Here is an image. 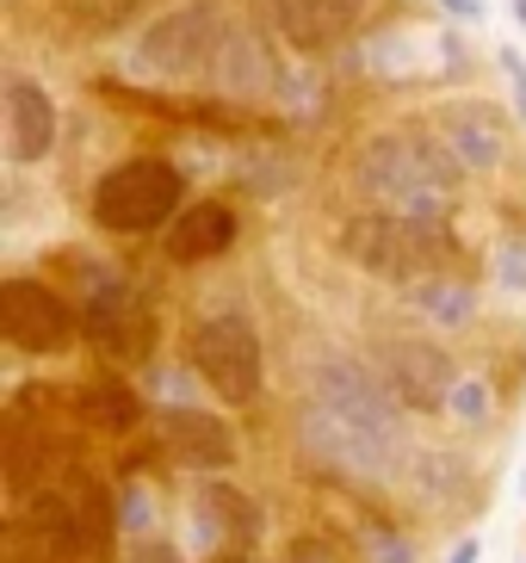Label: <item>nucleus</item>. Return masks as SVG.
Segmentation results:
<instances>
[{
  "label": "nucleus",
  "instance_id": "23",
  "mask_svg": "<svg viewBox=\"0 0 526 563\" xmlns=\"http://www.w3.org/2000/svg\"><path fill=\"white\" fill-rule=\"evenodd\" d=\"M502 273H508V285H514V291L526 285V261H520V254H502Z\"/></svg>",
  "mask_w": 526,
  "mask_h": 563
},
{
  "label": "nucleus",
  "instance_id": "26",
  "mask_svg": "<svg viewBox=\"0 0 526 563\" xmlns=\"http://www.w3.org/2000/svg\"><path fill=\"white\" fill-rule=\"evenodd\" d=\"M211 563H254L248 551H230V558H211Z\"/></svg>",
  "mask_w": 526,
  "mask_h": 563
},
{
  "label": "nucleus",
  "instance_id": "16",
  "mask_svg": "<svg viewBox=\"0 0 526 563\" xmlns=\"http://www.w3.org/2000/svg\"><path fill=\"white\" fill-rule=\"evenodd\" d=\"M211 81L223 87V93H266L280 75H273V56L261 51V37H254V32H230V44H223V56H217Z\"/></svg>",
  "mask_w": 526,
  "mask_h": 563
},
{
  "label": "nucleus",
  "instance_id": "18",
  "mask_svg": "<svg viewBox=\"0 0 526 563\" xmlns=\"http://www.w3.org/2000/svg\"><path fill=\"white\" fill-rule=\"evenodd\" d=\"M415 303H421V316H428V322H440V329H464V322H471V310H478L471 285L446 279V273H434V279L415 285Z\"/></svg>",
  "mask_w": 526,
  "mask_h": 563
},
{
  "label": "nucleus",
  "instance_id": "17",
  "mask_svg": "<svg viewBox=\"0 0 526 563\" xmlns=\"http://www.w3.org/2000/svg\"><path fill=\"white\" fill-rule=\"evenodd\" d=\"M136 415H143V402L131 397V384L118 378H87L81 384V421L99 433H131Z\"/></svg>",
  "mask_w": 526,
  "mask_h": 563
},
{
  "label": "nucleus",
  "instance_id": "7",
  "mask_svg": "<svg viewBox=\"0 0 526 563\" xmlns=\"http://www.w3.org/2000/svg\"><path fill=\"white\" fill-rule=\"evenodd\" d=\"M0 329L19 353H68L75 347V310L37 279L0 285Z\"/></svg>",
  "mask_w": 526,
  "mask_h": 563
},
{
  "label": "nucleus",
  "instance_id": "11",
  "mask_svg": "<svg viewBox=\"0 0 526 563\" xmlns=\"http://www.w3.org/2000/svg\"><path fill=\"white\" fill-rule=\"evenodd\" d=\"M56 150V100L32 75H7V162L32 167Z\"/></svg>",
  "mask_w": 526,
  "mask_h": 563
},
{
  "label": "nucleus",
  "instance_id": "20",
  "mask_svg": "<svg viewBox=\"0 0 526 563\" xmlns=\"http://www.w3.org/2000/svg\"><path fill=\"white\" fill-rule=\"evenodd\" d=\"M502 56V68H508V81H514V106H520V118H526V56L520 51H495Z\"/></svg>",
  "mask_w": 526,
  "mask_h": 563
},
{
  "label": "nucleus",
  "instance_id": "10",
  "mask_svg": "<svg viewBox=\"0 0 526 563\" xmlns=\"http://www.w3.org/2000/svg\"><path fill=\"white\" fill-rule=\"evenodd\" d=\"M434 131H440L446 150L459 155L464 174H483V167H495L508 155V124H502L495 106H483V100H446L440 112H434Z\"/></svg>",
  "mask_w": 526,
  "mask_h": 563
},
{
  "label": "nucleus",
  "instance_id": "5",
  "mask_svg": "<svg viewBox=\"0 0 526 563\" xmlns=\"http://www.w3.org/2000/svg\"><path fill=\"white\" fill-rule=\"evenodd\" d=\"M180 192H186L180 167L162 162V155H136V162L112 167L94 186V223L99 230H118V235L162 230L167 217L180 211Z\"/></svg>",
  "mask_w": 526,
  "mask_h": 563
},
{
  "label": "nucleus",
  "instance_id": "27",
  "mask_svg": "<svg viewBox=\"0 0 526 563\" xmlns=\"http://www.w3.org/2000/svg\"><path fill=\"white\" fill-rule=\"evenodd\" d=\"M514 13H520V25H526V0H514Z\"/></svg>",
  "mask_w": 526,
  "mask_h": 563
},
{
  "label": "nucleus",
  "instance_id": "2",
  "mask_svg": "<svg viewBox=\"0 0 526 563\" xmlns=\"http://www.w3.org/2000/svg\"><path fill=\"white\" fill-rule=\"evenodd\" d=\"M353 180H360V192L379 205V211L434 217V223H440V217L452 211V199H459L464 167L440 136L403 124V131H379L360 155H353Z\"/></svg>",
  "mask_w": 526,
  "mask_h": 563
},
{
  "label": "nucleus",
  "instance_id": "1",
  "mask_svg": "<svg viewBox=\"0 0 526 563\" xmlns=\"http://www.w3.org/2000/svg\"><path fill=\"white\" fill-rule=\"evenodd\" d=\"M403 402L391 397V384L372 378L360 360H322L310 378V402H304V440H310L335 471L353 477H391L403 464Z\"/></svg>",
  "mask_w": 526,
  "mask_h": 563
},
{
  "label": "nucleus",
  "instance_id": "25",
  "mask_svg": "<svg viewBox=\"0 0 526 563\" xmlns=\"http://www.w3.org/2000/svg\"><path fill=\"white\" fill-rule=\"evenodd\" d=\"M452 563H478V539H464V545L452 551Z\"/></svg>",
  "mask_w": 526,
  "mask_h": 563
},
{
  "label": "nucleus",
  "instance_id": "12",
  "mask_svg": "<svg viewBox=\"0 0 526 563\" xmlns=\"http://www.w3.org/2000/svg\"><path fill=\"white\" fill-rule=\"evenodd\" d=\"M365 0H273V25L292 51H329L360 25Z\"/></svg>",
  "mask_w": 526,
  "mask_h": 563
},
{
  "label": "nucleus",
  "instance_id": "21",
  "mask_svg": "<svg viewBox=\"0 0 526 563\" xmlns=\"http://www.w3.org/2000/svg\"><path fill=\"white\" fill-rule=\"evenodd\" d=\"M292 563H341V558H335L322 539H297V545H292Z\"/></svg>",
  "mask_w": 526,
  "mask_h": 563
},
{
  "label": "nucleus",
  "instance_id": "14",
  "mask_svg": "<svg viewBox=\"0 0 526 563\" xmlns=\"http://www.w3.org/2000/svg\"><path fill=\"white\" fill-rule=\"evenodd\" d=\"M254 539V508L223 483H198L193 496V545L217 551V545H248Z\"/></svg>",
  "mask_w": 526,
  "mask_h": 563
},
{
  "label": "nucleus",
  "instance_id": "3",
  "mask_svg": "<svg viewBox=\"0 0 526 563\" xmlns=\"http://www.w3.org/2000/svg\"><path fill=\"white\" fill-rule=\"evenodd\" d=\"M341 254L353 266H365L372 279L421 285L434 273H446L452 261V230L434 217H396V211H365L341 223Z\"/></svg>",
  "mask_w": 526,
  "mask_h": 563
},
{
  "label": "nucleus",
  "instance_id": "8",
  "mask_svg": "<svg viewBox=\"0 0 526 563\" xmlns=\"http://www.w3.org/2000/svg\"><path fill=\"white\" fill-rule=\"evenodd\" d=\"M25 527H32L50 551H87V545L106 539V501H99V489L87 477L50 483L44 496H32Z\"/></svg>",
  "mask_w": 526,
  "mask_h": 563
},
{
  "label": "nucleus",
  "instance_id": "19",
  "mask_svg": "<svg viewBox=\"0 0 526 563\" xmlns=\"http://www.w3.org/2000/svg\"><path fill=\"white\" fill-rule=\"evenodd\" d=\"M446 409L459 415V421H483V415H490V384H483V378H459V390H452Z\"/></svg>",
  "mask_w": 526,
  "mask_h": 563
},
{
  "label": "nucleus",
  "instance_id": "9",
  "mask_svg": "<svg viewBox=\"0 0 526 563\" xmlns=\"http://www.w3.org/2000/svg\"><path fill=\"white\" fill-rule=\"evenodd\" d=\"M384 384H391V397L415 415H434L452 402L459 378H452V360H446L434 341H396L384 353Z\"/></svg>",
  "mask_w": 526,
  "mask_h": 563
},
{
  "label": "nucleus",
  "instance_id": "22",
  "mask_svg": "<svg viewBox=\"0 0 526 563\" xmlns=\"http://www.w3.org/2000/svg\"><path fill=\"white\" fill-rule=\"evenodd\" d=\"M379 563H409V545L391 539V532H379Z\"/></svg>",
  "mask_w": 526,
  "mask_h": 563
},
{
  "label": "nucleus",
  "instance_id": "24",
  "mask_svg": "<svg viewBox=\"0 0 526 563\" xmlns=\"http://www.w3.org/2000/svg\"><path fill=\"white\" fill-rule=\"evenodd\" d=\"M440 7H452L459 19H478V0H440Z\"/></svg>",
  "mask_w": 526,
  "mask_h": 563
},
{
  "label": "nucleus",
  "instance_id": "4",
  "mask_svg": "<svg viewBox=\"0 0 526 563\" xmlns=\"http://www.w3.org/2000/svg\"><path fill=\"white\" fill-rule=\"evenodd\" d=\"M230 44V25H223V7L217 0H193V7H174L136 37L131 68L143 75H162V81H198V75H217V56Z\"/></svg>",
  "mask_w": 526,
  "mask_h": 563
},
{
  "label": "nucleus",
  "instance_id": "6",
  "mask_svg": "<svg viewBox=\"0 0 526 563\" xmlns=\"http://www.w3.org/2000/svg\"><path fill=\"white\" fill-rule=\"evenodd\" d=\"M193 365L223 402H248L261 390V329L242 310H211L193 322Z\"/></svg>",
  "mask_w": 526,
  "mask_h": 563
},
{
  "label": "nucleus",
  "instance_id": "13",
  "mask_svg": "<svg viewBox=\"0 0 526 563\" xmlns=\"http://www.w3.org/2000/svg\"><path fill=\"white\" fill-rule=\"evenodd\" d=\"M162 428H167V452L180 464H193V471H223V464H235V433H230V421H217V415L167 409Z\"/></svg>",
  "mask_w": 526,
  "mask_h": 563
},
{
  "label": "nucleus",
  "instance_id": "15",
  "mask_svg": "<svg viewBox=\"0 0 526 563\" xmlns=\"http://www.w3.org/2000/svg\"><path fill=\"white\" fill-rule=\"evenodd\" d=\"M230 242H235V211L230 205H217V199H205V205H193V211L174 223L167 254H174L180 266H198V261H217Z\"/></svg>",
  "mask_w": 526,
  "mask_h": 563
}]
</instances>
